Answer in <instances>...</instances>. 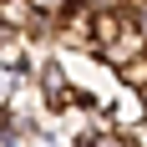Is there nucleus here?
Instances as JSON below:
<instances>
[{"instance_id": "f257e3e1", "label": "nucleus", "mask_w": 147, "mask_h": 147, "mask_svg": "<svg viewBox=\"0 0 147 147\" xmlns=\"http://www.w3.org/2000/svg\"><path fill=\"white\" fill-rule=\"evenodd\" d=\"M26 61H30V41H26V30L0 26V66H10V71H26Z\"/></svg>"}, {"instance_id": "f03ea898", "label": "nucleus", "mask_w": 147, "mask_h": 147, "mask_svg": "<svg viewBox=\"0 0 147 147\" xmlns=\"http://www.w3.org/2000/svg\"><path fill=\"white\" fill-rule=\"evenodd\" d=\"M36 20H41V5H36V0H0V26L30 30Z\"/></svg>"}, {"instance_id": "7ed1b4c3", "label": "nucleus", "mask_w": 147, "mask_h": 147, "mask_svg": "<svg viewBox=\"0 0 147 147\" xmlns=\"http://www.w3.org/2000/svg\"><path fill=\"white\" fill-rule=\"evenodd\" d=\"M117 81H122V86H132V91H142V86H147V51H142V56H132L127 66H122Z\"/></svg>"}, {"instance_id": "20e7f679", "label": "nucleus", "mask_w": 147, "mask_h": 147, "mask_svg": "<svg viewBox=\"0 0 147 147\" xmlns=\"http://www.w3.org/2000/svg\"><path fill=\"white\" fill-rule=\"evenodd\" d=\"M41 5V15H66L71 5H81V0H36Z\"/></svg>"}, {"instance_id": "39448f33", "label": "nucleus", "mask_w": 147, "mask_h": 147, "mask_svg": "<svg viewBox=\"0 0 147 147\" xmlns=\"http://www.w3.org/2000/svg\"><path fill=\"white\" fill-rule=\"evenodd\" d=\"M127 15H132V26L142 30V41H147V0H137V5H127Z\"/></svg>"}, {"instance_id": "423d86ee", "label": "nucleus", "mask_w": 147, "mask_h": 147, "mask_svg": "<svg viewBox=\"0 0 147 147\" xmlns=\"http://www.w3.org/2000/svg\"><path fill=\"white\" fill-rule=\"evenodd\" d=\"M86 5H91V10H102V5H122V0H86Z\"/></svg>"}, {"instance_id": "0eeeda50", "label": "nucleus", "mask_w": 147, "mask_h": 147, "mask_svg": "<svg viewBox=\"0 0 147 147\" xmlns=\"http://www.w3.org/2000/svg\"><path fill=\"white\" fill-rule=\"evenodd\" d=\"M122 5H137V0H122Z\"/></svg>"}]
</instances>
